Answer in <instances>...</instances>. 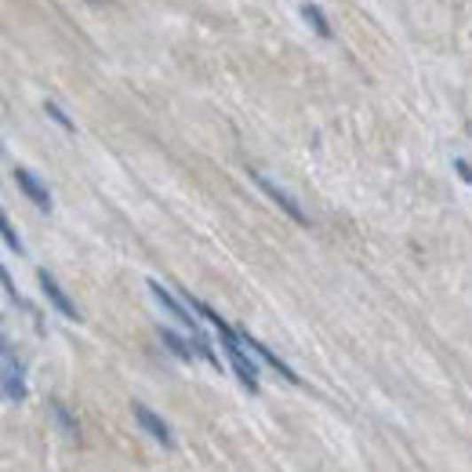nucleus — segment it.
<instances>
[{
    "label": "nucleus",
    "instance_id": "obj_6",
    "mask_svg": "<svg viewBox=\"0 0 472 472\" xmlns=\"http://www.w3.org/2000/svg\"><path fill=\"white\" fill-rule=\"evenodd\" d=\"M15 182H19V189L26 193V201H33L41 211H51V193H48V185L36 178L29 168H15Z\"/></svg>",
    "mask_w": 472,
    "mask_h": 472
},
{
    "label": "nucleus",
    "instance_id": "obj_11",
    "mask_svg": "<svg viewBox=\"0 0 472 472\" xmlns=\"http://www.w3.org/2000/svg\"><path fill=\"white\" fill-rule=\"evenodd\" d=\"M0 236H4V244H8V251H15V255H22L26 248H22V240H19V232H15V225H12V218L8 215H0Z\"/></svg>",
    "mask_w": 472,
    "mask_h": 472
},
{
    "label": "nucleus",
    "instance_id": "obj_3",
    "mask_svg": "<svg viewBox=\"0 0 472 472\" xmlns=\"http://www.w3.org/2000/svg\"><path fill=\"white\" fill-rule=\"evenodd\" d=\"M149 295H153L156 302H161V305H164V309L171 312V317H175V320H178V324H182V327H185L189 334H201V320L193 317V309H185L189 302L175 298V295H171V291H168V287H164L161 280H149Z\"/></svg>",
    "mask_w": 472,
    "mask_h": 472
},
{
    "label": "nucleus",
    "instance_id": "obj_12",
    "mask_svg": "<svg viewBox=\"0 0 472 472\" xmlns=\"http://www.w3.org/2000/svg\"><path fill=\"white\" fill-rule=\"evenodd\" d=\"M44 113L51 116V121H55V124H59L62 131H76V128H73V121H69V116H66V113H62V109L55 106V102H44Z\"/></svg>",
    "mask_w": 472,
    "mask_h": 472
},
{
    "label": "nucleus",
    "instance_id": "obj_13",
    "mask_svg": "<svg viewBox=\"0 0 472 472\" xmlns=\"http://www.w3.org/2000/svg\"><path fill=\"white\" fill-rule=\"evenodd\" d=\"M55 414H59V421H62V425H66V432H69V437H76V421H73V418H69V411H66V407H62V404H55Z\"/></svg>",
    "mask_w": 472,
    "mask_h": 472
},
{
    "label": "nucleus",
    "instance_id": "obj_10",
    "mask_svg": "<svg viewBox=\"0 0 472 472\" xmlns=\"http://www.w3.org/2000/svg\"><path fill=\"white\" fill-rule=\"evenodd\" d=\"M302 19L312 26V29H317V36H324V41H327V36H331V22L324 19V12H320V4H302Z\"/></svg>",
    "mask_w": 472,
    "mask_h": 472
},
{
    "label": "nucleus",
    "instance_id": "obj_5",
    "mask_svg": "<svg viewBox=\"0 0 472 472\" xmlns=\"http://www.w3.org/2000/svg\"><path fill=\"white\" fill-rule=\"evenodd\" d=\"M0 357H4V397H8L12 404H19V400L26 397L22 364L15 360V352H12V345H8V342H4V349H0Z\"/></svg>",
    "mask_w": 472,
    "mask_h": 472
},
{
    "label": "nucleus",
    "instance_id": "obj_1",
    "mask_svg": "<svg viewBox=\"0 0 472 472\" xmlns=\"http://www.w3.org/2000/svg\"><path fill=\"white\" fill-rule=\"evenodd\" d=\"M185 302L201 312V317L218 331V342H222V349H225V357H229V364H232V371H236V378H240V385L248 389V392H258V364L251 360V349L244 345V334L240 331H232L218 312L208 305V302H201V298H193V295H185Z\"/></svg>",
    "mask_w": 472,
    "mask_h": 472
},
{
    "label": "nucleus",
    "instance_id": "obj_7",
    "mask_svg": "<svg viewBox=\"0 0 472 472\" xmlns=\"http://www.w3.org/2000/svg\"><path fill=\"white\" fill-rule=\"evenodd\" d=\"M36 277H41V291L48 295V302H51V305H55V309L62 312V317H66V320H81V312H76V305L69 302V295H66V291L59 287V280L51 277V272H48V269H41V272H36Z\"/></svg>",
    "mask_w": 472,
    "mask_h": 472
},
{
    "label": "nucleus",
    "instance_id": "obj_15",
    "mask_svg": "<svg viewBox=\"0 0 472 472\" xmlns=\"http://www.w3.org/2000/svg\"><path fill=\"white\" fill-rule=\"evenodd\" d=\"M91 4H102V0H91Z\"/></svg>",
    "mask_w": 472,
    "mask_h": 472
},
{
    "label": "nucleus",
    "instance_id": "obj_2",
    "mask_svg": "<svg viewBox=\"0 0 472 472\" xmlns=\"http://www.w3.org/2000/svg\"><path fill=\"white\" fill-rule=\"evenodd\" d=\"M251 182H255V185H258V189H262V193L269 196V201H272V204H277V208H280V211H284V215H287L291 222H298V225H309L305 211L298 208V201H295V196H291L287 189H280V185H277V182H272V178H265L262 171H251Z\"/></svg>",
    "mask_w": 472,
    "mask_h": 472
},
{
    "label": "nucleus",
    "instance_id": "obj_8",
    "mask_svg": "<svg viewBox=\"0 0 472 472\" xmlns=\"http://www.w3.org/2000/svg\"><path fill=\"white\" fill-rule=\"evenodd\" d=\"M240 334H244V345H248L251 352H258V357H262V360H265L272 371H277L280 378H287L291 385H298V382H302V378H298V374H295V371H291V367H287V364H284V360H280V357H277V352H272L269 345H262V342H258L255 334H248V331H240Z\"/></svg>",
    "mask_w": 472,
    "mask_h": 472
},
{
    "label": "nucleus",
    "instance_id": "obj_9",
    "mask_svg": "<svg viewBox=\"0 0 472 472\" xmlns=\"http://www.w3.org/2000/svg\"><path fill=\"white\" fill-rule=\"evenodd\" d=\"M161 342H164V345H168V349L175 352V357H178V360H185V364L193 360V352H196V349H193V342L178 338V334H175L171 327H161Z\"/></svg>",
    "mask_w": 472,
    "mask_h": 472
},
{
    "label": "nucleus",
    "instance_id": "obj_14",
    "mask_svg": "<svg viewBox=\"0 0 472 472\" xmlns=\"http://www.w3.org/2000/svg\"><path fill=\"white\" fill-rule=\"evenodd\" d=\"M454 171L461 175L465 185H472V168H468V161H461V156H458V161H454Z\"/></svg>",
    "mask_w": 472,
    "mask_h": 472
},
{
    "label": "nucleus",
    "instance_id": "obj_4",
    "mask_svg": "<svg viewBox=\"0 0 472 472\" xmlns=\"http://www.w3.org/2000/svg\"><path fill=\"white\" fill-rule=\"evenodd\" d=\"M131 411H135V421L142 425V432H149V437L161 444V447H168V451L175 447V437H171V429H168V421L161 414L149 411L146 404H131Z\"/></svg>",
    "mask_w": 472,
    "mask_h": 472
}]
</instances>
